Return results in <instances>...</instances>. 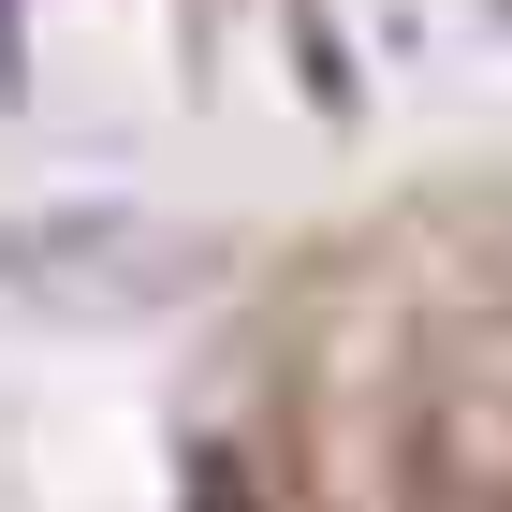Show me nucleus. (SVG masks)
I'll list each match as a JSON object with an SVG mask.
<instances>
[]
</instances>
